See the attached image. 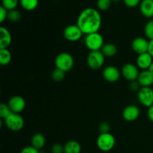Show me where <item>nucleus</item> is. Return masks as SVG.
Returning a JSON list of instances; mask_svg holds the SVG:
<instances>
[{
  "mask_svg": "<svg viewBox=\"0 0 153 153\" xmlns=\"http://www.w3.org/2000/svg\"><path fill=\"white\" fill-rule=\"evenodd\" d=\"M76 25L86 35L98 32L102 25L101 14L94 7H87L79 13Z\"/></svg>",
  "mask_w": 153,
  "mask_h": 153,
  "instance_id": "nucleus-1",
  "label": "nucleus"
},
{
  "mask_svg": "<svg viewBox=\"0 0 153 153\" xmlns=\"http://www.w3.org/2000/svg\"><path fill=\"white\" fill-rule=\"evenodd\" d=\"M31 142V146L39 150V149L43 148V146L46 144V138L43 136V134H40V133H37L32 136Z\"/></svg>",
  "mask_w": 153,
  "mask_h": 153,
  "instance_id": "nucleus-19",
  "label": "nucleus"
},
{
  "mask_svg": "<svg viewBox=\"0 0 153 153\" xmlns=\"http://www.w3.org/2000/svg\"><path fill=\"white\" fill-rule=\"evenodd\" d=\"M116 143L114 136L110 132L101 133L97 140V147L102 152H109L114 149Z\"/></svg>",
  "mask_w": 153,
  "mask_h": 153,
  "instance_id": "nucleus-4",
  "label": "nucleus"
},
{
  "mask_svg": "<svg viewBox=\"0 0 153 153\" xmlns=\"http://www.w3.org/2000/svg\"><path fill=\"white\" fill-rule=\"evenodd\" d=\"M121 73L126 80L133 82V81L137 80L140 72H139V68L137 65L128 63V64H126L123 67Z\"/></svg>",
  "mask_w": 153,
  "mask_h": 153,
  "instance_id": "nucleus-9",
  "label": "nucleus"
},
{
  "mask_svg": "<svg viewBox=\"0 0 153 153\" xmlns=\"http://www.w3.org/2000/svg\"><path fill=\"white\" fill-rule=\"evenodd\" d=\"M112 1H114V2H117V1H119L120 0H112Z\"/></svg>",
  "mask_w": 153,
  "mask_h": 153,
  "instance_id": "nucleus-38",
  "label": "nucleus"
},
{
  "mask_svg": "<svg viewBox=\"0 0 153 153\" xmlns=\"http://www.w3.org/2000/svg\"><path fill=\"white\" fill-rule=\"evenodd\" d=\"M148 53L150 54L153 58V39L149 41V49H148Z\"/></svg>",
  "mask_w": 153,
  "mask_h": 153,
  "instance_id": "nucleus-36",
  "label": "nucleus"
},
{
  "mask_svg": "<svg viewBox=\"0 0 153 153\" xmlns=\"http://www.w3.org/2000/svg\"><path fill=\"white\" fill-rule=\"evenodd\" d=\"M64 153H80L82 146L76 140H70L64 146Z\"/></svg>",
  "mask_w": 153,
  "mask_h": 153,
  "instance_id": "nucleus-18",
  "label": "nucleus"
},
{
  "mask_svg": "<svg viewBox=\"0 0 153 153\" xmlns=\"http://www.w3.org/2000/svg\"><path fill=\"white\" fill-rule=\"evenodd\" d=\"M137 82L141 88L143 87H151L153 85V75L149 70H143L139 74Z\"/></svg>",
  "mask_w": 153,
  "mask_h": 153,
  "instance_id": "nucleus-16",
  "label": "nucleus"
},
{
  "mask_svg": "<svg viewBox=\"0 0 153 153\" xmlns=\"http://www.w3.org/2000/svg\"><path fill=\"white\" fill-rule=\"evenodd\" d=\"M111 129V126L108 123L103 122L100 125V131L101 133H108Z\"/></svg>",
  "mask_w": 153,
  "mask_h": 153,
  "instance_id": "nucleus-32",
  "label": "nucleus"
},
{
  "mask_svg": "<svg viewBox=\"0 0 153 153\" xmlns=\"http://www.w3.org/2000/svg\"><path fill=\"white\" fill-rule=\"evenodd\" d=\"M152 57L148 52L138 55L137 58V66L139 69L142 70H147L152 64Z\"/></svg>",
  "mask_w": 153,
  "mask_h": 153,
  "instance_id": "nucleus-14",
  "label": "nucleus"
},
{
  "mask_svg": "<svg viewBox=\"0 0 153 153\" xmlns=\"http://www.w3.org/2000/svg\"><path fill=\"white\" fill-rule=\"evenodd\" d=\"M120 72L114 66H108L104 69L102 72L103 78L105 79L107 82L111 83H114L117 82L120 78Z\"/></svg>",
  "mask_w": 153,
  "mask_h": 153,
  "instance_id": "nucleus-12",
  "label": "nucleus"
},
{
  "mask_svg": "<svg viewBox=\"0 0 153 153\" xmlns=\"http://www.w3.org/2000/svg\"><path fill=\"white\" fill-rule=\"evenodd\" d=\"M142 0H123V2L127 7H135L138 4H140Z\"/></svg>",
  "mask_w": 153,
  "mask_h": 153,
  "instance_id": "nucleus-29",
  "label": "nucleus"
},
{
  "mask_svg": "<svg viewBox=\"0 0 153 153\" xmlns=\"http://www.w3.org/2000/svg\"><path fill=\"white\" fill-rule=\"evenodd\" d=\"M22 17V15H21V13L19 11V10H9L8 11V14H7V19L10 22H18L19 19H21Z\"/></svg>",
  "mask_w": 153,
  "mask_h": 153,
  "instance_id": "nucleus-25",
  "label": "nucleus"
},
{
  "mask_svg": "<svg viewBox=\"0 0 153 153\" xmlns=\"http://www.w3.org/2000/svg\"><path fill=\"white\" fill-rule=\"evenodd\" d=\"M140 114V108L134 105H130L124 108L123 111V117L126 121L133 122L139 117Z\"/></svg>",
  "mask_w": 153,
  "mask_h": 153,
  "instance_id": "nucleus-13",
  "label": "nucleus"
},
{
  "mask_svg": "<svg viewBox=\"0 0 153 153\" xmlns=\"http://www.w3.org/2000/svg\"><path fill=\"white\" fill-rule=\"evenodd\" d=\"M7 105L13 113L19 114L25 108V100L20 96H13L9 100Z\"/></svg>",
  "mask_w": 153,
  "mask_h": 153,
  "instance_id": "nucleus-10",
  "label": "nucleus"
},
{
  "mask_svg": "<svg viewBox=\"0 0 153 153\" xmlns=\"http://www.w3.org/2000/svg\"><path fill=\"white\" fill-rule=\"evenodd\" d=\"M11 42L12 36L9 30L5 27H0V49H7Z\"/></svg>",
  "mask_w": 153,
  "mask_h": 153,
  "instance_id": "nucleus-15",
  "label": "nucleus"
},
{
  "mask_svg": "<svg viewBox=\"0 0 153 153\" xmlns=\"http://www.w3.org/2000/svg\"><path fill=\"white\" fill-rule=\"evenodd\" d=\"M101 52H102L105 57H113L117 52V48L113 43H108L104 44V46L102 48Z\"/></svg>",
  "mask_w": 153,
  "mask_h": 153,
  "instance_id": "nucleus-20",
  "label": "nucleus"
},
{
  "mask_svg": "<svg viewBox=\"0 0 153 153\" xmlns=\"http://www.w3.org/2000/svg\"><path fill=\"white\" fill-rule=\"evenodd\" d=\"M129 88L132 91H137V92H138L139 90L141 88V86H140V84L138 83V82L136 80L131 82V83H130L129 85Z\"/></svg>",
  "mask_w": 153,
  "mask_h": 153,
  "instance_id": "nucleus-34",
  "label": "nucleus"
},
{
  "mask_svg": "<svg viewBox=\"0 0 153 153\" xmlns=\"http://www.w3.org/2000/svg\"><path fill=\"white\" fill-rule=\"evenodd\" d=\"M140 11L146 18L153 17V0H142L140 4Z\"/></svg>",
  "mask_w": 153,
  "mask_h": 153,
  "instance_id": "nucleus-17",
  "label": "nucleus"
},
{
  "mask_svg": "<svg viewBox=\"0 0 153 153\" xmlns=\"http://www.w3.org/2000/svg\"><path fill=\"white\" fill-rule=\"evenodd\" d=\"M19 0H1V6L7 10H12L16 9Z\"/></svg>",
  "mask_w": 153,
  "mask_h": 153,
  "instance_id": "nucleus-23",
  "label": "nucleus"
},
{
  "mask_svg": "<svg viewBox=\"0 0 153 153\" xmlns=\"http://www.w3.org/2000/svg\"><path fill=\"white\" fill-rule=\"evenodd\" d=\"M83 32L77 25H69L64 28V37L70 42H76L80 40Z\"/></svg>",
  "mask_w": 153,
  "mask_h": 153,
  "instance_id": "nucleus-8",
  "label": "nucleus"
},
{
  "mask_svg": "<svg viewBox=\"0 0 153 153\" xmlns=\"http://www.w3.org/2000/svg\"><path fill=\"white\" fill-rule=\"evenodd\" d=\"M19 3L24 10L31 11L37 8L39 4V0H19Z\"/></svg>",
  "mask_w": 153,
  "mask_h": 153,
  "instance_id": "nucleus-21",
  "label": "nucleus"
},
{
  "mask_svg": "<svg viewBox=\"0 0 153 153\" xmlns=\"http://www.w3.org/2000/svg\"><path fill=\"white\" fill-rule=\"evenodd\" d=\"M4 120L7 128L12 131H20L25 125L24 119L19 114L11 113Z\"/></svg>",
  "mask_w": 153,
  "mask_h": 153,
  "instance_id": "nucleus-5",
  "label": "nucleus"
},
{
  "mask_svg": "<svg viewBox=\"0 0 153 153\" xmlns=\"http://www.w3.org/2000/svg\"><path fill=\"white\" fill-rule=\"evenodd\" d=\"M131 48H132L133 51L137 55L146 53V52H148L149 41L143 37H136L131 43Z\"/></svg>",
  "mask_w": 153,
  "mask_h": 153,
  "instance_id": "nucleus-11",
  "label": "nucleus"
},
{
  "mask_svg": "<svg viewBox=\"0 0 153 153\" xmlns=\"http://www.w3.org/2000/svg\"><path fill=\"white\" fill-rule=\"evenodd\" d=\"M11 113H13V112L11 111V110H10V108H9V106L7 105L4 104V103H1L0 105V117L1 119L4 120Z\"/></svg>",
  "mask_w": 153,
  "mask_h": 153,
  "instance_id": "nucleus-28",
  "label": "nucleus"
},
{
  "mask_svg": "<svg viewBox=\"0 0 153 153\" xmlns=\"http://www.w3.org/2000/svg\"><path fill=\"white\" fill-rule=\"evenodd\" d=\"M20 153H40L39 150L32 146H25L21 150Z\"/></svg>",
  "mask_w": 153,
  "mask_h": 153,
  "instance_id": "nucleus-33",
  "label": "nucleus"
},
{
  "mask_svg": "<svg viewBox=\"0 0 153 153\" xmlns=\"http://www.w3.org/2000/svg\"><path fill=\"white\" fill-rule=\"evenodd\" d=\"M112 0H97V6L98 9L102 11H105L110 8Z\"/></svg>",
  "mask_w": 153,
  "mask_h": 153,
  "instance_id": "nucleus-26",
  "label": "nucleus"
},
{
  "mask_svg": "<svg viewBox=\"0 0 153 153\" xmlns=\"http://www.w3.org/2000/svg\"><path fill=\"white\" fill-rule=\"evenodd\" d=\"M7 14H8V10L1 5L0 7V22H3L6 19H7Z\"/></svg>",
  "mask_w": 153,
  "mask_h": 153,
  "instance_id": "nucleus-30",
  "label": "nucleus"
},
{
  "mask_svg": "<svg viewBox=\"0 0 153 153\" xmlns=\"http://www.w3.org/2000/svg\"><path fill=\"white\" fill-rule=\"evenodd\" d=\"M137 99L140 104L145 107L153 105V89L151 87H143L137 92Z\"/></svg>",
  "mask_w": 153,
  "mask_h": 153,
  "instance_id": "nucleus-7",
  "label": "nucleus"
},
{
  "mask_svg": "<svg viewBox=\"0 0 153 153\" xmlns=\"http://www.w3.org/2000/svg\"><path fill=\"white\" fill-rule=\"evenodd\" d=\"M51 152L52 153H64V148L62 145L56 143L52 146Z\"/></svg>",
  "mask_w": 153,
  "mask_h": 153,
  "instance_id": "nucleus-31",
  "label": "nucleus"
},
{
  "mask_svg": "<svg viewBox=\"0 0 153 153\" xmlns=\"http://www.w3.org/2000/svg\"><path fill=\"white\" fill-rule=\"evenodd\" d=\"M55 65L57 69L67 73L70 71L74 66L73 57L68 52H61L55 58Z\"/></svg>",
  "mask_w": 153,
  "mask_h": 153,
  "instance_id": "nucleus-2",
  "label": "nucleus"
},
{
  "mask_svg": "<svg viewBox=\"0 0 153 153\" xmlns=\"http://www.w3.org/2000/svg\"><path fill=\"white\" fill-rule=\"evenodd\" d=\"M105 63V55L101 51L91 52L87 58V64L92 70H99Z\"/></svg>",
  "mask_w": 153,
  "mask_h": 153,
  "instance_id": "nucleus-6",
  "label": "nucleus"
},
{
  "mask_svg": "<svg viewBox=\"0 0 153 153\" xmlns=\"http://www.w3.org/2000/svg\"><path fill=\"white\" fill-rule=\"evenodd\" d=\"M147 114L149 119L150 120V121H152L153 123V105H152L151 107H149V108H148Z\"/></svg>",
  "mask_w": 153,
  "mask_h": 153,
  "instance_id": "nucleus-35",
  "label": "nucleus"
},
{
  "mask_svg": "<svg viewBox=\"0 0 153 153\" xmlns=\"http://www.w3.org/2000/svg\"><path fill=\"white\" fill-rule=\"evenodd\" d=\"M148 70H149V71L153 75V62H152V64H151L150 67H149V68L148 69Z\"/></svg>",
  "mask_w": 153,
  "mask_h": 153,
  "instance_id": "nucleus-37",
  "label": "nucleus"
},
{
  "mask_svg": "<svg viewBox=\"0 0 153 153\" xmlns=\"http://www.w3.org/2000/svg\"><path fill=\"white\" fill-rule=\"evenodd\" d=\"M12 60V55L7 49H0V64L6 66L10 63Z\"/></svg>",
  "mask_w": 153,
  "mask_h": 153,
  "instance_id": "nucleus-22",
  "label": "nucleus"
},
{
  "mask_svg": "<svg viewBox=\"0 0 153 153\" xmlns=\"http://www.w3.org/2000/svg\"><path fill=\"white\" fill-rule=\"evenodd\" d=\"M85 44L91 52L100 51L104 46V39L102 35L99 32L92 33L86 35L85 39Z\"/></svg>",
  "mask_w": 153,
  "mask_h": 153,
  "instance_id": "nucleus-3",
  "label": "nucleus"
},
{
  "mask_svg": "<svg viewBox=\"0 0 153 153\" xmlns=\"http://www.w3.org/2000/svg\"><path fill=\"white\" fill-rule=\"evenodd\" d=\"M144 33L146 37L149 40L153 39V19H150L146 22L144 27Z\"/></svg>",
  "mask_w": 153,
  "mask_h": 153,
  "instance_id": "nucleus-24",
  "label": "nucleus"
},
{
  "mask_svg": "<svg viewBox=\"0 0 153 153\" xmlns=\"http://www.w3.org/2000/svg\"><path fill=\"white\" fill-rule=\"evenodd\" d=\"M65 72L59 70V69L55 68L52 73V79L55 82H61L63 79L65 78Z\"/></svg>",
  "mask_w": 153,
  "mask_h": 153,
  "instance_id": "nucleus-27",
  "label": "nucleus"
}]
</instances>
